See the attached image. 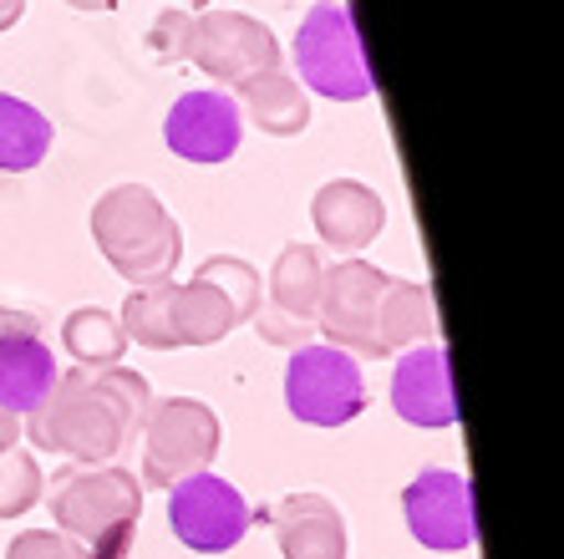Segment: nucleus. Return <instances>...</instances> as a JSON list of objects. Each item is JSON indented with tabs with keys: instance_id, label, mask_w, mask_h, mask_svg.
I'll return each mask as SVG.
<instances>
[{
	"instance_id": "obj_2",
	"label": "nucleus",
	"mask_w": 564,
	"mask_h": 559,
	"mask_svg": "<svg viewBox=\"0 0 564 559\" xmlns=\"http://www.w3.org/2000/svg\"><path fill=\"white\" fill-rule=\"evenodd\" d=\"M56 529L87 559H128L143 519V483L118 463H72L46 488Z\"/></svg>"
},
{
	"instance_id": "obj_5",
	"label": "nucleus",
	"mask_w": 564,
	"mask_h": 559,
	"mask_svg": "<svg viewBox=\"0 0 564 559\" xmlns=\"http://www.w3.org/2000/svg\"><path fill=\"white\" fill-rule=\"evenodd\" d=\"M138 438H143V479L138 483L169 494L173 483L214 469L224 442V422L198 397H153Z\"/></svg>"
},
{
	"instance_id": "obj_29",
	"label": "nucleus",
	"mask_w": 564,
	"mask_h": 559,
	"mask_svg": "<svg viewBox=\"0 0 564 559\" xmlns=\"http://www.w3.org/2000/svg\"><path fill=\"white\" fill-rule=\"evenodd\" d=\"M66 6H72V11H112L118 0H66Z\"/></svg>"
},
{
	"instance_id": "obj_11",
	"label": "nucleus",
	"mask_w": 564,
	"mask_h": 559,
	"mask_svg": "<svg viewBox=\"0 0 564 559\" xmlns=\"http://www.w3.org/2000/svg\"><path fill=\"white\" fill-rule=\"evenodd\" d=\"M56 346L31 311L0 305V412L31 417L56 387Z\"/></svg>"
},
{
	"instance_id": "obj_15",
	"label": "nucleus",
	"mask_w": 564,
	"mask_h": 559,
	"mask_svg": "<svg viewBox=\"0 0 564 559\" xmlns=\"http://www.w3.org/2000/svg\"><path fill=\"white\" fill-rule=\"evenodd\" d=\"M264 519L275 524V545L285 559H346L351 549L346 514L326 494H285Z\"/></svg>"
},
{
	"instance_id": "obj_27",
	"label": "nucleus",
	"mask_w": 564,
	"mask_h": 559,
	"mask_svg": "<svg viewBox=\"0 0 564 559\" xmlns=\"http://www.w3.org/2000/svg\"><path fill=\"white\" fill-rule=\"evenodd\" d=\"M15 442H21V417L0 412V453H6V448H15Z\"/></svg>"
},
{
	"instance_id": "obj_25",
	"label": "nucleus",
	"mask_w": 564,
	"mask_h": 559,
	"mask_svg": "<svg viewBox=\"0 0 564 559\" xmlns=\"http://www.w3.org/2000/svg\"><path fill=\"white\" fill-rule=\"evenodd\" d=\"M6 559H87V555L62 529H21L6 545Z\"/></svg>"
},
{
	"instance_id": "obj_12",
	"label": "nucleus",
	"mask_w": 564,
	"mask_h": 559,
	"mask_svg": "<svg viewBox=\"0 0 564 559\" xmlns=\"http://www.w3.org/2000/svg\"><path fill=\"white\" fill-rule=\"evenodd\" d=\"M245 138V118H239L235 92L224 87H198L184 92L163 118V143L184 163H229Z\"/></svg>"
},
{
	"instance_id": "obj_13",
	"label": "nucleus",
	"mask_w": 564,
	"mask_h": 559,
	"mask_svg": "<svg viewBox=\"0 0 564 559\" xmlns=\"http://www.w3.org/2000/svg\"><path fill=\"white\" fill-rule=\"evenodd\" d=\"M392 412L408 428H453L458 422V397H453V377H447V352L437 341H422L397 352L392 372Z\"/></svg>"
},
{
	"instance_id": "obj_21",
	"label": "nucleus",
	"mask_w": 564,
	"mask_h": 559,
	"mask_svg": "<svg viewBox=\"0 0 564 559\" xmlns=\"http://www.w3.org/2000/svg\"><path fill=\"white\" fill-rule=\"evenodd\" d=\"M62 346L82 372H102V366H122L128 336H122V321L112 311H102V305H77V311L62 321Z\"/></svg>"
},
{
	"instance_id": "obj_10",
	"label": "nucleus",
	"mask_w": 564,
	"mask_h": 559,
	"mask_svg": "<svg viewBox=\"0 0 564 559\" xmlns=\"http://www.w3.org/2000/svg\"><path fill=\"white\" fill-rule=\"evenodd\" d=\"M402 519L412 539L433 555H468L478 545L473 483L458 469H422L402 488Z\"/></svg>"
},
{
	"instance_id": "obj_7",
	"label": "nucleus",
	"mask_w": 564,
	"mask_h": 559,
	"mask_svg": "<svg viewBox=\"0 0 564 559\" xmlns=\"http://www.w3.org/2000/svg\"><path fill=\"white\" fill-rule=\"evenodd\" d=\"M392 275L377 270L367 260H336L326 265V286H321V311H315V331L326 336V346L346 356H381L377 325H381V295H387Z\"/></svg>"
},
{
	"instance_id": "obj_8",
	"label": "nucleus",
	"mask_w": 564,
	"mask_h": 559,
	"mask_svg": "<svg viewBox=\"0 0 564 559\" xmlns=\"http://www.w3.org/2000/svg\"><path fill=\"white\" fill-rule=\"evenodd\" d=\"M250 524H254L250 498L214 469L169 488V529L194 555H229L250 534Z\"/></svg>"
},
{
	"instance_id": "obj_20",
	"label": "nucleus",
	"mask_w": 564,
	"mask_h": 559,
	"mask_svg": "<svg viewBox=\"0 0 564 559\" xmlns=\"http://www.w3.org/2000/svg\"><path fill=\"white\" fill-rule=\"evenodd\" d=\"M381 356H397L422 341H437V315H433V295L417 280H387V295H381V325H377Z\"/></svg>"
},
{
	"instance_id": "obj_19",
	"label": "nucleus",
	"mask_w": 564,
	"mask_h": 559,
	"mask_svg": "<svg viewBox=\"0 0 564 559\" xmlns=\"http://www.w3.org/2000/svg\"><path fill=\"white\" fill-rule=\"evenodd\" d=\"M52 138L56 128L36 103L15 97V92H0V173L41 169L46 153H52Z\"/></svg>"
},
{
	"instance_id": "obj_26",
	"label": "nucleus",
	"mask_w": 564,
	"mask_h": 559,
	"mask_svg": "<svg viewBox=\"0 0 564 559\" xmlns=\"http://www.w3.org/2000/svg\"><path fill=\"white\" fill-rule=\"evenodd\" d=\"M254 331H260V341L264 346H280V352H295V346H311V336H315V325H305V321H290V315H280V311H270V305H254Z\"/></svg>"
},
{
	"instance_id": "obj_24",
	"label": "nucleus",
	"mask_w": 564,
	"mask_h": 559,
	"mask_svg": "<svg viewBox=\"0 0 564 559\" xmlns=\"http://www.w3.org/2000/svg\"><path fill=\"white\" fill-rule=\"evenodd\" d=\"M188 41H194V11H178V6L158 11L153 31H148V52L158 62H188Z\"/></svg>"
},
{
	"instance_id": "obj_9",
	"label": "nucleus",
	"mask_w": 564,
	"mask_h": 559,
	"mask_svg": "<svg viewBox=\"0 0 564 559\" xmlns=\"http://www.w3.org/2000/svg\"><path fill=\"white\" fill-rule=\"evenodd\" d=\"M188 62L214 82V87L235 92L260 72L280 66V41L260 15L245 11H209L194 15V41H188Z\"/></svg>"
},
{
	"instance_id": "obj_1",
	"label": "nucleus",
	"mask_w": 564,
	"mask_h": 559,
	"mask_svg": "<svg viewBox=\"0 0 564 559\" xmlns=\"http://www.w3.org/2000/svg\"><path fill=\"white\" fill-rule=\"evenodd\" d=\"M148 407H153V387L143 372L132 366H102V372H62L56 387L46 391V402L31 417H21L41 453H62L72 463H112V458L138 438Z\"/></svg>"
},
{
	"instance_id": "obj_28",
	"label": "nucleus",
	"mask_w": 564,
	"mask_h": 559,
	"mask_svg": "<svg viewBox=\"0 0 564 559\" xmlns=\"http://www.w3.org/2000/svg\"><path fill=\"white\" fill-rule=\"evenodd\" d=\"M26 15V0H0V31H11Z\"/></svg>"
},
{
	"instance_id": "obj_16",
	"label": "nucleus",
	"mask_w": 564,
	"mask_h": 559,
	"mask_svg": "<svg viewBox=\"0 0 564 559\" xmlns=\"http://www.w3.org/2000/svg\"><path fill=\"white\" fill-rule=\"evenodd\" d=\"M235 325H245L229 305L214 280L194 275V280H169V336H173V352L178 346H219Z\"/></svg>"
},
{
	"instance_id": "obj_18",
	"label": "nucleus",
	"mask_w": 564,
	"mask_h": 559,
	"mask_svg": "<svg viewBox=\"0 0 564 559\" xmlns=\"http://www.w3.org/2000/svg\"><path fill=\"white\" fill-rule=\"evenodd\" d=\"M321 286H326V260L315 245H285L264 275V305L290 321L315 325V311H321Z\"/></svg>"
},
{
	"instance_id": "obj_4",
	"label": "nucleus",
	"mask_w": 564,
	"mask_h": 559,
	"mask_svg": "<svg viewBox=\"0 0 564 559\" xmlns=\"http://www.w3.org/2000/svg\"><path fill=\"white\" fill-rule=\"evenodd\" d=\"M290 62L301 72V87L330 103H367L371 66L361 52V31L346 0H321L301 15V31L290 41Z\"/></svg>"
},
{
	"instance_id": "obj_22",
	"label": "nucleus",
	"mask_w": 564,
	"mask_h": 559,
	"mask_svg": "<svg viewBox=\"0 0 564 559\" xmlns=\"http://www.w3.org/2000/svg\"><path fill=\"white\" fill-rule=\"evenodd\" d=\"M41 488H46V479H41V463L15 442V448H6L0 453V519H21L26 508L41 504Z\"/></svg>"
},
{
	"instance_id": "obj_23",
	"label": "nucleus",
	"mask_w": 564,
	"mask_h": 559,
	"mask_svg": "<svg viewBox=\"0 0 564 559\" xmlns=\"http://www.w3.org/2000/svg\"><path fill=\"white\" fill-rule=\"evenodd\" d=\"M198 275L204 280H214V286L229 295V305H235V315L239 321H250L254 315V305H260V270H254L250 260H239V255H214V260H204L198 265Z\"/></svg>"
},
{
	"instance_id": "obj_6",
	"label": "nucleus",
	"mask_w": 564,
	"mask_h": 559,
	"mask_svg": "<svg viewBox=\"0 0 564 559\" xmlns=\"http://www.w3.org/2000/svg\"><path fill=\"white\" fill-rule=\"evenodd\" d=\"M285 412L305 428H346L367 412L361 362L326 341L295 346L285 362Z\"/></svg>"
},
{
	"instance_id": "obj_17",
	"label": "nucleus",
	"mask_w": 564,
	"mask_h": 559,
	"mask_svg": "<svg viewBox=\"0 0 564 559\" xmlns=\"http://www.w3.org/2000/svg\"><path fill=\"white\" fill-rule=\"evenodd\" d=\"M235 103H239V118H250L270 138H301L311 128V92L290 72H280V66L250 77L245 87H235Z\"/></svg>"
},
{
	"instance_id": "obj_3",
	"label": "nucleus",
	"mask_w": 564,
	"mask_h": 559,
	"mask_svg": "<svg viewBox=\"0 0 564 559\" xmlns=\"http://www.w3.org/2000/svg\"><path fill=\"white\" fill-rule=\"evenodd\" d=\"M93 239L102 260L138 286H163L178 270L184 255V229L169 214V204L148 183H118L93 204Z\"/></svg>"
},
{
	"instance_id": "obj_14",
	"label": "nucleus",
	"mask_w": 564,
	"mask_h": 559,
	"mask_svg": "<svg viewBox=\"0 0 564 559\" xmlns=\"http://www.w3.org/2000/svg\"><path fill=\"white\" fill-rule=\"evenodd\" d=\"M311 224H315V235H321V245H330L341 260H356L387 229V204H381V194L371 183L330 179L311 198Z\"/></svg>"
}]
</instances>
